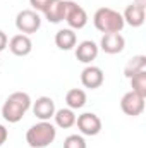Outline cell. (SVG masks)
Masks as SVG:
<instances>
[{
  "label": "cell",
  "instance_id": "9a60e30c",
  "mask_svg": "<svg viewBox=\"0 0 146 148\" xmlns=\"http://www.w3.org/2000/svg\"><path fill=\"white\" fill-rule=\"evenodd\" d=\"M76 33H74L71 28H64V29H59L57 35H55V45L60 48V50H71L76 47Z\"/></svg>",
  "mask_w": 146,
  "mask_h": 148
},
{
  "label": "cell",
  "instance_id": "277c9868",
  "mask_svg": "<svg viewBox=\"0 0 146 148\" xmlns=\"http://www.w3.org/2000/svg\"><path fill=\"white\" fill-rule=\"evenodd\" d=\"M41 26V17L38 16L36 10L33 9H26L21 10L16 16V28L23 33V35H33L36 33Z\"/></svg>",
  "mask_w": 146,
  "mask_h": 148
},
{
  "label": "cell",
  "instance_id": "603a6c76",
  "mask_svg": "<svg viewBox=\"0 0 146 148\" xmlns=\"http://www.w3.org/2000/svg\"><path fill=\"white\" fill-rule=\"evenodd\" d=\"M7 43H9V40H7V35H5V33L0 29V52H2V50H5Z\"/></svg>",
  "mask_w": 146,
  "mask_h": 148
},
{
  "label": "cell",
  "instance_id": "7c38bea8",
  "mask_svg": "<svg viewBox=\"0 0 146 148\" xmlns=\"http://www.w3.org/2000/svg\"><path fill=\"white\" fill-rule=\"evenodd\" d=\"M9 48H10V52L14 53V55H17V57H26V55H29L31 53V50H33V43H31V40L28 35H16V36L10 38V41H9Z\"/></svg>",
  "mask_w": 146,
  "mask_h": 148
},
{
  "label": "cell",
  "instance_id": "d6986e66",
  "mask_svg": "<svg viewBox=\"0 0 146 148\" xmlns=\"http://www.w3.org/2000/svg\"><path fill=\"white\" fill-rule=\"evenodd\" d=\"M129 81H131V88H132L131 91H136L138 95L146 98V69L134 74L132 77H129Z\"/></svg>",
  "mask_w": 146,
  "mask_h": 148
},
{
  "label": "cell",
  "instance_id": "5bb4252c",
  "mask_svg": "<svg viewBox=\"0 0 146 148\" xmlns=\"http://www.w3.org/2000/svg\"><path fill=\"white\" fill-rule=\"evenodd\" d=\"M65 9H67V0H53L43 14H45V17H46L50 23L57 24V23H62V21H64V17H65Z\"/></svg>",
  "mask_w": 146,
  "mask_h": 148
},
{
  "label": "cell",
  "instance_id": "5b68a950",
  "mask_svg": "<svg viewBox=\"0 0 146 148\" xmlns=\"http://www.w3.org/2000/svg\"><path fill=\"white\" fill-rule=\"evenodd\" d=\"M64 21L69 24L71 29H83L88 24V14L81 5H77L76 2L67 0V9H65Z\"/></svg>",
  "mask_w": 146,
  "mask_h": 148
},
{
  "label": "cell",
  "instance_id": "d4e9b609",
  "mask_svg": "<svg viewBox=\"0 0 146 148\" xmlns=\"http://www.w3.org/2000/svg\"><path fill=\"white\" fill-rule=\"evenodd\" d=\"M0 66H2V60H0Z\"/></svg>",
  "mask_w": 146,
  "mask_h": 148
},
{
  "label": "cell",
  "instance_id": "52a82bcc",
  "mask_svg": "<svg viewBox=\"0 0 146 148\" xmlns=\"http://www.w3.org/2000/svg\"><path fill=\"white\" fill-rule=\"evenodd\" d=\"M145 97L138 95L136 91H127L120 100V109L126 115L136 117V115L143 114V110H145Z\"/></svg>",
  "mask_w": 146,
  "mask_h": 148
},
{
  "label": "cell",
  "instance_id": "30bf717a",
  "mask_svg": "<svg viewBox=\"0 0 146 148\" xmlns=\"http://www.w3.org/2000/svg\"><path fill=\"white\" fill-rule=\"evenodd\" d=\"M98 52H100V48H98V45H96L95 41L84 40V41H81V43L77 45V48H76V59H77L79 62H83V64H91V62L98 57Z\"/></svg>",
  "mask_w": 146,
  "mask_h": 148
},
{
  "label": "cell",
  "instance_id": "3957f363",
  "mask_svg": "<svg viewBox=\"0 0 146 148\" xmlns=\"http://www.w3.org/2000/svg\"><path fill=\"white\" fill-rule=\"evenodd\" d=\"M55 138H57V129L48 121H41L31 126L26 133V141L31 148H46L53 143Z\"/></svg>",
  "mask_w": 146,
  "mask_h": 148
},
{
  "label": "cell",
  "instance_id": "ac0fdd59",
  "mask_svg": "<svg viewBox=\"0 0 146 148\" xmlns=\"http://www.w3.org/2000/svg\"><path fill=\"white\" fill-rule=\"evenodd\" d=\"M146 69V55H136L131 60H127L126 67H124V74L126 77H132L134 74H138L139 71Z\"/></svg>",
  "mask_w": 146,
  "mask_h": 148
},
{
  "label": "cell",
  "instance_id": "4fadbf2b",
  "mask_svg": "<svg viewBox=\"0 0 146 148\" xmlns=\"http://www.w3.org/2000/svg\"><path fill=\"white\" fill-rule=\"evenodd\" d=\"M122 17H124V23H127L129 26L139 28V26L145 24V7L136 5V3H131V5L126 7Z\"/></svg>",
  "mask_w": 146,
  "mask_h": 148
},
{
  "label": "cell",
  "instance_id": "ffe728a7",
  "mask_svg": "<svg viewBox=\"0 0 146 148\" xmlns=\"http://www.w3.org/2000/svg\"><path fill=\"white\" fill-rule=\"evenodd\" d=\"M64 148H86V141L79 134H71L64 140Z\"/></svg>",
  "mask_w": 146,
  "mask_h": 148
},
{
  "label": "cell",
  "instance_id": "7402d4cb",
  "mask_svg": "<svg viewBox=\"0 0 146 148\" xmlns=\"http://www.w3.org/2000/svg\"><path fill=\"white\" fill-rule=\"evenodd\" d=\"M7 138H9V131H7V127L3 124H0V147L7 141Z\"/></svg>",
  "mask_w": 146,
  "mask_h": 148
},
{
  "label": "cell",
  "instance_id": "2e32d148",
  "mask_svg": "<svg viewBox=\"0 0 146 148\" xmlns=\"http://www.w3.org/2000/svg\"><path fill=\"white\" fill-rule=\"evenodd\" d=\"M65 103H67V107L72 109V110L83 109L84 103H86V93H84V90H81V88H72V90H69L67 95H65Z\"/></svg>",
  "mask_w": 146,
  "mask_h": 148
},
{
  "label": "cell",
  "instance_id": "8fae6325",
  "mask_svg": "<svg viewBox=\"0 0 146 148\" xmlns=\"http://www.w3.org/2000/svg\"><path fill=\"white\" fill-rule=\"evenodd\" d=\"M33 114L40 121H50L55 114V102L50 97H40L33 103Z\"/></svg>",
  "mask_w": 146,
  "mask_h": 148
},
{
  "label": "cell",
  "instance_id": "ba28073f",
  "mask_svg": "<svg viewBox=\"0 0 146 148\" xmlns=\"http://www.w3.org/2000/svg\"><path fill=\"white\" fill-rule=\"evenodd\" d=\"M98 48H102L105 53L115 55V53H120L126 48V40L120 33H105L102 36V41H100Z\"/></svg>",
  "mask_w": 146,
  "mask_h": 148
},
{
  "label": "cell",
  "instance_id": "8992f818",
  "mask_svg": "<svg viewBox=\"0 0 146 148\" xmlns=\"http://www.w3.org/2000/svg\"><path fill=\"white\" fill-rule=\"evenodd\" d=\"M76 124H77V129L84 136H96L102 131V119L93 112H84V114L77 115Z\"/></svg>",
  "mask_w": 146,
  "mask_h": 148
},
{
  "label": "cell",
  "instance_id": "44dd1931",
  "mask_svg": "<svg viewBox=\"0 0 146 148\" xmlns=\"http://www.w3.org/2000/svg\"><path fill=\"white\" fill-rule=\"evenodd\" d=\"M52 2H53V0H29L33 10H36V12H45Z\"/></svg>",
  "mask_w": 146,
  "mask_h": 148
},
{
  "label": "cell",
  "instance_id": "cb8c5ba5",
  "mask_svg": "<svg viewBox=\"0 0 146 148\" xmlns=\"http://www.w3.org/2000/svg\"><path fill=\"white\" fill-rule=\"evenodd\" d=\"M134 3H136V5H141V7L146 9V0H134Z\"/></svg>",
  "mask_w": 146,
  "mask_h": 148
},
{
  "label": "cell",
  "instance_id": "6da1fadb",
  "mask_svg": "<svg viewBox=\"0 0 146 148\" xmlns=\"http://www.w3.org/2000/svg\"><path fill=\"white\" fill-rule=\"evenodd\" d=\"M29 107H31L29 95L24 91H14L12 95L7 97V100L2 105V117L7 122L16 124L24 117V114L29 110Z\"/></svg>",
  "mask_w": 146,
  "mask_h": 148
},
{
  "label": "cell",
  "instance_id": "e0dca14e",
  "mask_svg": "<svg viewBox=\"0 0 146 148\" xmlns=\"http://www.w3.org/2000/svg\"><path fill=\"white\" fill-rule=\"evenodd\" d=\"M53 119H55V124L62 129H69L76 124V114L72 109H60V110H55L53 114Z\"/></svg>",
  "mask_w": 146,
  "mask_h": 148
},
{
  "label": "cell",
  "instance_id": "9c48e42d",
  "mask_svg": "<svg viewBox=\"0 0 146 148\" xmlns=\"http://www.w3.org/2000/svg\"><path fill=\"white\" fill-rule=\"evenodd\" d=\"M103 79H105L103 71L100 67H96V66H88L81 73V83H83V86L84 88H89V90L100 88L103 84Z\"/></svg>",
  "mask_w": 146,
  "mask_h": 148
},
{
  "label": "cell",
  "instance_id": "7a4b0ae2",
  "mask_svg": "<svg viewBox=\"0 0 146 148\" xmlns=\"http://www.w3.org/2000/svg\"><path fill=\"white\" fill-rule=\"evenodd\" d=\"M93 24L98 31L105 33H120L122 28L126 26L124 17L120 12L110 9V7H102L95 12L93 16Z\"/></svg>",
  "mask_w": 146,
  "mask_h": 148
}]
</instances>
